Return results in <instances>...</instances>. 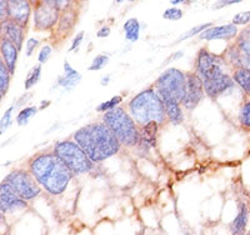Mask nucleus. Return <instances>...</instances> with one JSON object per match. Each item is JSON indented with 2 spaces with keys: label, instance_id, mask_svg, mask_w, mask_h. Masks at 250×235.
Returning a JSON list of instances; mask_svg holds the SVG:
<instances>
[{
  "label": "nucleus",
  "instance_id": "nucleus-1",
  "mask_svg": "<svg viewBox=\"0 0 250 235\" xmlns=\"http://www.w3.org/2000/svg\"><path fill=\"white\" fill-rule=\"evenodd\" d=\"M75 143L85 151L91 162H103L115 155L120 149V142L113 131L102 123H94L74 134Z\"/></svg>",
  "mask_w": 250,
  "mask_h": 235
},
{
  "label": "nucleus",
  "instance_id": "nucleus-2",
  "mask_svg": "<svg viewBox=\"0 0 250 235\" xmlns=\"http://www.w3.org/2000/svg\"><path fill=\"white\" fill-rule=\"evenodd\" d=\"M31 175L50 194H62L68 187L73 173L55 154H43L30 163Z\"/></svg>",
  "mask_w": 250,
  "mask_h": 235
},
{
  "label": "nucleus",
  "instance_id": "nucleus-3",
  "mask_svg": "<svg viewBox=\"0 0 250 235\" xmlns=\"http://www.w3.org/2000/svg\"><path fill=\"white\" fill-rule=\"evenodd\" d=\"M129 110L133 119L142 127L151 122L162 124L167 114L164 103L153 89H146L135 95L129 103Z\"/></svg>",
  "mask_w": 250,
  "mask_h": 235
},
{
  "label": "nucleus",
  "instance_id": "nucleus-4",
  "mask_svg": "<svg viewBox=\"0 0 250 235\" xmlns=\"http://www.w3.org/2000/svg\"><path fill=\"white\" fill-rule=\"evenodd\" d=\"M103 122L113 131L120 144L134 147L140 142V133L133 118L124 109L115 108L103 116Z\"/></svg>",
  "mask_w": 250,
  "mask_h": 235
},
{
  "label": "nucleus",
  "instance_id": "nucleus-5",
  "mask_svg": "<svg viewBox=\"0 0 250 235\" xmlns=\"http://www.w3.org/2000/svg\"><path fill=\"white\" fill-rule=\"evenodd\" d=\"M155 88L163 103L173 102L182 104L187 93V74L178 69H168L156 80Z\"/></svg>",
  "mask_w": 250,
  "mask_h": 235
},
{
  "label": "nucleus",
  "instance_id": "nucleus-6",
  "mask_svg": "<svg viewBox=\"0 0 250 235\" xmlns=\"http://www.w3.org/2000/svg\"><path fill=\"white\" fill-rule=\"evenodd\" d=\"M54 154L73 174L86 173L93 168V162L86 153L74 142H59L54 147Z\"/></svg>",
  "mask_w": 250,
  "mask_h": 235
},
{
  "label": "nucleus",
  "instance_id": "nucleus-7",
  "mask_svg": "<svg viewBox=\"0 0 250 235\" xmlns=\"http://www.w3.org/2000/svg\"><path fill=\"white\" fill-rule=\"evenodd\" d=\"M34 176L24 170H14L5 176V183L17 192L24 200H31L40 194V188Z\"/></svg>",
  "mask_w": 250,
  "mask_h": 235
},
{
  "label": "nucleus",
  "instance_id": "nucleus-8",
  "mask_svg": "<svg viewBox=\"0 0 250 235\" xmlns=\"http://www.w3.org/2000/svg\"><path fill=\"white\" fill-rule=\"evenodd\" d=\"M222 63L220 58L211 54L210 51H208L207 49H202L198 54V59H196L198 75L202 78V80L218 77V75L224 73L222 68Z\"/></svg>",
  "mask_w": 250,
  "mask_h": 235
},
{
  "label": "nucleus",
  "instance_id": "nucleus-9",
  "mask_svg": "<svg viewBox=\"0 0 250 235\" xmlns=\"http://www.w3.org/2000/svg\"><path fill=\"white\" fill-rule=\"evenodd\" d=\"M59 9L55 1H38L34 10V25L38 30H48L57 24Z\"/></svg>",
  "mask_w": 250,
  "mask_h": 235
},
{
  "label": "nucleus",
  "instance_id": "nucleus-10",
  "mask_svg": "<svg viewBox=\"0 0 250 235\" xmlns=\"http://www.w3.org/2000/svg\"><path fill=\"white\" fill-rule=\"evenodd\" d=\"M204 95V83L195 73H187V93L182 104L189 110H193L199 104Z\"/></svg>",
  "mask_w": 250,
  "mask_h": 235
},
{
  "label": "nucleus",
  "instance_id": "nucleus-11",
  "mask_svg": "<svg viewBox=\"0 0 250 235\" xmlns=\"http://www.w3.org/2000/svg\"><path fill=\"white\" fill-rule=\"evenodd\" d=\"M26 208V201L5 181L1 183L0 189V209L1 213H12L15 210H21Z\"/></svg>",
  "mask_w": 250,
  "mask_h": 235
},
{
  "label": "nucleus",
  "instance_id": "nucleus-12",
  "mask_svg": "<svg viewBox=\"0 0 250 235\" xmlns=\"http://www.w3.org/2000/svg\"><path fill=\"white\" fill-rule=\"evenodd\" d=\"M203 83H204V91L211 99H216L219 95H222L223 93L233 88L234 84H235L234 79H231L225 73L220 74L215 78H211V79L203 80Z\"/></svg>",
  "mask_w": 250,
  "mask_h": 235
},
{
  "label": "nucleus",
  "instance_id": "nucleus-13",
  "mask_svg": "<svg viewBox=\"0 0 250 235\" xmlns=\"http://www.w3.org/2000/svg\"><path fill=\"white\" fill-rule=\"evenodd\" d=\"M233 59L240 68L250 69V29L239 35L236 46H234Z\"/></svg>",
  "mask_w": 250,
  "mask_h": 235
},
{
  "label": "nucleus",
  "instance_id": "nucleus-14",
  "mask_svg": "<svg viewBox=\"0 0 250 235\" xmlns=\"http://www.w3.org/2000/svg\"><path fill=\"white\" fill-rule=\"evenodd\" d=\"M9 20L18 25L25 26L30 17V3L24 0H10L8 1Z\"/></svg>",
  "mask_w": 250,
  "mask_h": 235
},
{
  "label": "nucleus",
  "instance_id": "nucleus-15",
  "mask_svg": "<svg viewBox=\"0 0 250 235\" xmlns=\"http://www.w3.org/2000/svg\"><path fill=\"white\" fill-rule=\"evenodd\" d=\"M238 34V29L234 24H228V25L214 26L205 30L200 34V39L203 40H230Z\"/></svg>",
  "mask_w": 250,
  "mask_h": 235
},
{
  "label": "nucleus",
  "instance_id": "nucleus-16",
  "mask_svg": "<svg viewBox=\"0 0 250 235\" xmlns=\"http://www.w3.org/2000/svg\"><path fill=\"white\" fill-rule=\"evenodd\" d=\"M1 55H3V62L8 66L10 74H14L18 59V48L6 38H3L1 40Z\"/></svg>",
  "mask_w": 250,
  "mask_h": 235
},
{
  "label": "nucleus",
  "instance_id": "nucleus-17",
  "mask_svg": "<svg viewBox=\"0 0 250 235\" xmlns=\"http://www.w3.org/2000/svg\"><path fill=\"white\" fill-rule=\"evenodd\" d=\"M3 26V30L5 33V38L9 39L10 42L14 44L15 46L19 49H21V45H23V40H24V31H23V26L18 25L17 23L14 21H6V23L1 24Z\"/></svg>",
  "mask_w": 250,
  "mask_h": 235
},
{
  "label": "nucleus",
  "instance_id": "nucleus-18",
  "mask_svg": "<svg viewBox=\"0 0 250 235\" xmlns=\"http://www.w3.org/2000/svg\"><path fill=\"white\" fill-rule=\"evenodd\" d=\"M248 218H249V212H248V207L244 203H240L239 205L238 215L230 224V232L231 235H244L247 234V225H248Z\"/></svg>",
  "mask_w": 250,
  "mask_h": 235
},
{
  "label": "nucleus",
  "instance_id": "nucleus-19",
  "mask_svg": "<svg viewBox=\"0 0 250 235\" xmlns=\"http://www.w3.org/2000/svg\"><path fill=\"white\" fill-rule=\"evenodd\" d=\"M158 128L159 124L155 122L148 123L143 125L142 129L139 130L140 140L148 147H155L156 145V135H158Z\"/></svg>",
  "mask_w": 250,
  "mask_h": 235
},
{
  "label": "nucleus",
  "instance_id": "nucleus-20",
  "mask_svg": "<svg viewBox=\"0 0 250 235\" xmlns=\"http://www.w3.org/2000/svg\"><path fill=\"white\" fill-rule=\"evenodd\" d=\"M233 79L236 84L243 89L247 95L250 97V69L249 68H239L236 69L233 75Z\"/></svg>",
  "mask_w": 250,
  "mask_h": 235
},
{
  "label": "nucleus",
  "instance_id": "nucleus-21",
  "mask_svg": "<svg viewBox=\"0 0 250 235\" xmlns=\"http://www.w3.org/2000/svg\"><path fill=\"white\" fill-rule=\"evenodd\" d=\"M64 71H65V77H62L59 79V84L64 88L71 89L74 85H77V83L79 82L80 75L78 74L77 70L71 68L69 65L68 62H64Z\"/></svg>",
  "mask_w": 250,
  "mask_h": 235
},
{
  "label": "nucleus",
  "instance_id": "nucleus-22",
  "mask_svg": "<svg viewBox=\"0 0 250 235\" xmlns=\"http://www.w3.org/2000/svg\"><path fill=\"white\" fill-rule=\"evenodd\" d=\"M164 107L168 119L170 120L174 125H179L180 123L183 122V119H184L183 111L182 109H180V104L173 102H165Z\"/></svg>",
  "mask_w": 250,
  "mask_h": 235
},
{
  "label": "nucleus",
  "instance_id": "nucleus-23",
  "mask_svg": "<svg viewBox=\"0 0 250 235\" xmlns=\"http://www.w3.org/2000/svg\"><path fill=\"white\" fill-rule=\"evenodd\" d=\"M124 31H125V38H126L129 42H137V40L139 39V31H140L139 21H138L135 18L128 19L124 24Z\"/></svg>",
  "mask_w": 250,
  "mask_h": 235
},
{
  "label": "nucleus",
  "instance_id": "nucleus-24",
  "mask_svg": "<svg viewBox=\"0 0 250 235\" xmlns=\"http://www.w3.org/2000/svg\"><path fill=\"white\" fill-rule=\"evenodd\" d=\"M9 82H10V71H9L8 66L5 65V63L1 60L0 62V95L4 98L9 88Z\"/></svg>",
  "mask_w": 250,
  "mask_h": 235
},
{
  "label": "nucleus",
  "instance_id": "nucleus-25",
  "mask_svg": "<svg viewBox=\"0 0 250 235\" xmlns=\"http://www.w3.org/2000/svg\"><path fill=\"white\" fill-rule=\"evenodd\" d=\"M40 73H42V66L37 65L33 68V70L29 73L28 78L25 80V89H30L33 85L37 84L40 78Z\"/></svg>",
  "mask_w": 250,
  "mask_h": 235
},
{
  "label": "nucleus",
  "instance_id": "nucleus-26",
  "mask_svg": "<svg viewBox=\"0 0 250 235\" xmlns=\"http://www.w3.org/2000/svg\"><path fill=\"white\" fill-rule=\"evenodd\" d=\"M239 120L244 128L250 129V102L245 103L239 113Z\"/></svg>",
  "mask_w": 250,
  "mask_h": 235
},
{
  "label": "nucleus",
  "instance_id": "nucleus-27",
  "mask_svg": "<svg viewBox=\"0 0 250 235\" xmlns=\"http://www.w3.org/2000/svg\"><path fill=\"white\" fill-rule=\"evenodd\" d=\"M120 102H122V97H114V98H111L110 100H108V102L102 103V104L98 107L97 110L98 111H106V113H108V111H110V110H113V109L117 108V105L119 104Z\"/></svg>",
  "mask_w": 250,
  "mask_h": 235
},
{
  "label": "nucleus",
  "instance_id": "nucleus-28",
  "mask_svg": "<svg viewBox=\"0 0 250 235\" xmlns=\"http://www.w3.org/2000/svg\"><path fill=\"white\" fill-rule=\"evenodd\" d=\"M35 113H37V108H34V107H30V108L23 109V110L20 111L19 115H18V118H17L18 124H19V125L26 124V123H28V120H29V118L34 115Z\"/></svg>",
  "mask_w": 250,
  "mask_h": 235
},
{
  "label": "nucleus",
  "instance_id": "nucleus-29",
  "mask_svg": "<svg viewBox=\"0 0 250 235\" xmlns=\"http://www.w3.org/2000/svg\"><path fill=\"white\" fill-rule=\"evenodd\" d=\"M73 24H74V14L73 12H65L60 19L59 30H64V26H65V30H69Z\"/></svg>",
  "mask_w": 250,
  "mask_h": 235
},
{
  "label": "nucleus",
  "instance_id": "nucleus-30",
  "mask_svg": "<svg viewBox=\"0 0 250 235\" xmlns=\"http://www.w3.org/2000/svg\"><path fill=\"white\" fill-rule=\"evenodd\" d=\"M211 26V23H207V24H202V25H198L195 26V28L190 29V30L188 31V33H185L184 35H182L179 39V42H182V40H185L188 39V38H191L194 37L195 34H199V33H204L205 30H208V29L210 28Z\"/></svg>",
  "mask_w": 250,
  "mask_h": 235
},
{
  "label": "nucleus",
  "instance_id": "nucleus-31",
  "mask_svg": "<svg viewBox=\"0 0 250 235\" xmlns=\"http://www.w3.org/2000/svg\"><path fill=\"white\" fill-rule=\"evenodd\" d=\"M183 12L178 8H170L167 9L164 13H163V18L168 20H179L182 19Z\"/></svg>",
  "mask_w": 250,
  "mask_h": 235
},
{
  "label": "nucleus",
  "instance_id": "nucleus-32",
  "mask_svg": "<svg viewBox=\"0 0 250 235\" xmlns=\"http://www.w3.org/2000/svg\"><path fill=\"white\" fill-rule=\"evenodd\" d=\"M108 60L109 58L106 57V55H98V57L93 60L91 65L89 66V70H100V69L108 63Z\"/></svg>",
  "mask_w": 250,
  "mask_h": 235
},
{
  "label": "nucleus",
  "instance_id": "nucleus-33",
  "mask_svg": "<svg viewBox=\"0 0 250 235\" xmlns=\"http://www.w3.org/2000/svg\"><path fill=\"white\" fill-rule=\"evenodd\" d=\"M250 21V12H242L233 18L234 25H245Z\"/></svg>",
  "mask_w": 250,
  "mask_h": 235
},
{
  "label": "nucleus",
  "instance_id": "nucleus-34",
  "mask_svg": "<svg viewBox=\"0 0 250 235\" xmlns=\"http://www.w3.org/2000/svg\"><path fill=\"white\" fill-rule=\"evenodd\" d=\"M13 109H14V107H10V108L5 111V114L3 115V119H1V123H0V127H1V133H3L4 130H6V128L10 125V123H12Z\"/></svg>",
  "mask_w": 250,
  "mask_h": 235
},
{
  "label": "nucleus",
  "instance_id": "nucleus-35",
  "mask_svg": "<svg viewBox=\"0 0 250 235\" xmlns=\"http://www.w3.org/2000/svg\"><path fill=\"white\" fill-rule=\"evenodd\" d=\"M0 18H1V24L6 23V21H9V6H8V1H4V0H1L0 1Z\"/></svg>",
  "mask_w": 250,
  "mask_h": 235
},
{
  "label": "nucleus",
  "instance_id": "nucleus-36",
  "mask_svg": "<svg viewBox=\"0 0 250 235\" xmlns=\"http://www.w3.org/2000/svg\"><path fill=\"white\" fill-rule=\"evenodd\" d=\"M50 54H51L50 46H49V45L44 46V48L42 49V50H40V53H39V62L40 63H45L46 60L49 59V57H50Z\"/></svg>",
  "mask_w": 250,
  "mask_h": 235
},
{
  "label": "nucleus",
  "instance_id": "nucleus-37",
  "mask_svg": "<svg viewBox=\"0 0 250 235\" xmlns=\"http://www.w3.org/2000/svg\"><path fill=\"white\" fill-rule=\"evenodd\" d=\"M38 44H39V42H38L37 39H28V42H26V55H31V53H33V50H34L35 48L38 46Z\"/></svg>",
  "mask_w": 250,
  "mask_h": 235
},
{
  "label": "nucleus",
  "instance_id": "nucleus-38",
  "mask_svg": "<svg viewBox=\"0 0 250 235\" xmlns=\"http://www.w3.org/2000/svg\"><path fill=\"white\" fill-rule=\"evenodd\" d=\"M83 37H84V33H83V31H82V33H79L77 37H75L74 42H73V44H71V46H70V51H74V50H77L78 48H79L80 43L83 42Z\"/></svg>",
  "mask_w": 250,
  "mask_h": 235
},
{
  "label": "nucleus",
  "instance_id": "nucleus-39",
  "mask_svg": "<svg viewBox=\"0 0 250 235\" xmlns=\"http://www.w3.org/2000/svg\"><path fill=\"white\" fill-rule=\"evenodd\" d=\"M110 34V29L108 26H103L99 31H98V37L99 38H105Z\"/></svg>",
  "mask_w": 250,
  "mask_h": 235
},
{
  "label": "nucleus",
  "instance_id": "nucleus-40",
  "mask_svg": "<svg viewBox=\"0 0 250 235\" xmlns=\"http://www.w3.org/2000/svg\"><path fill=\"white\" fill-rule=\"evenodd\" d=\"M244 235H250V234H249V233H247V234H244Z\"/></svg>",
  "mask_w": 250,
  "mask_h": 235
}]
</instances>
